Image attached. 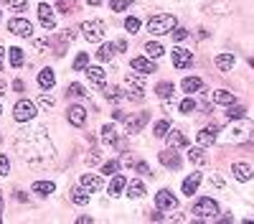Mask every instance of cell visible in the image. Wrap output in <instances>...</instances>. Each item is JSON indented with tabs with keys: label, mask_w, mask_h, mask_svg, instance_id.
Returning <instances> with one entry per match:
<instances>
[{
	"label": "cell",
	"mask_w": 254,
	"mask_h": 224,
	"mask_svg": "<svg viewBox=\"0 0 254 224\" xmlns=\"http://www.w3.org/2000/svg\"><path fill=\"white\" fill-rule=\"evenodd\" d=\"M125 31H130V33H137V31H140V18L130 16V18L125 20Z\"/></svg>",
	"instance_id": "43"
},
{
	"label": "cell",
	"mask_w": 254,
	"mask_h": 224,
	"mask_svg": "<svg viewBox=\"0 0 254 224\" xmlns=\"http://www.w3.org/2000/svg\"><path fill=\"white\" fill-rule=\"evenodd\" d=\"M31 188H33V194L49 196V194H53V191H56V184H53V181H36V184H33Z\"/></svg>",
	"instance_id": "25"
},
{
	"label": "cell",
	"mask_w": 254,
	"mask_h": 224,
	"mask_svg": "<svg viewBox=\"0 0 254 224\" xmlns=\"http://www.w3.org/2000/svg\"><path fill=\"white\" fill-rule=\"evenodd\" d=\"M142 76H145V74H127V84L142 89Z\"/></svg>",
	"instance_id": "46"
},
{
	"label": "cell",
	"mask_w": 254,
	"mask_h": 224,
	"mask_svg": "<svg viewBox=\"0 0 254 224\" xmlns=\"http://www.w3.org/2000/svg\"><path fill=\"white\" fill-rule=\"evenodd\" d=\"M66 120H69L74 128H82L86 122V110L82 105H69V110H66Z\"/></svg>",
	"instance_id": "12"
},
{
	"label": "cell",
	"mask_w": 254,
	"mask_h": 224,
	"mask_svg": "<svg viewBox=\"0 0 254 224\" xmlns=\"http://www.w3.org/2000/svg\"><path fill=\"white\" fill-rule=\"evenodd\" d=\"M13 89H16V92H23V82L16 79V82H13Z\"/></svg>",
	"instance_id": "53"
},
{
	"label": "cell",
	"mask_w": 254,
	"mask_h": 224,
	"mask_svg": "<svg viewBox=\"0 0 254 224\" xmlns=\"http://www.w3.org/2000/svg\"><path fill=\"white\" fill-rule=\"evenodd\" d=\"M86 79L92 82V87H97V89H104L107 84H104V69L102 66H86Z\"/></svg>",
	"instance_id": "13"
},
{
	"label": "cell",
	"mask_w": 254,
	"mask_h": 224,
	"mask_svg": "<svg viewBox=\"0 0 254 224\" xmlns=\"http://www.w3.org/2000/svg\"><path fill=\"white\" fill-rule=\"evenodd\" d=\"M132 69H135L137 74L158 72V69H155V61H152V59H145V56H135V59H132Z\"/></svg>",
	"instance_id": "14"
},
{
	"label": "cell",
	"mask_w": 254,
	"mask_h": 224,
	"mask_svg": "<svg viewBox=\"0 0 254 224\" xmlns=\"http://www.w3.org/2000/svg\"><path fill=\"white\" fill-rule=\"evenodd\" d=\"M181 89H183V92H188V94L201 92V89H203V82L198 79V76H186V79L181 82Z\"/></svg>",
	"instance_id": "23"
},
{
	"label": "cell",
	"mask_w": 254,
	"mask_h": 224,
	"mask_svg": "<svg viewBox=\"0 0 254 224\" xmlns=\"http://www.w3.org/2000/svg\"><path fill=\"white\" fill-rule=\"evenodd\" d=\"M13 117H16V122H31L36 117V105L31 99H18L13 107Z\"/></svg>",
	"instance_id": "4"
},
{
	"label": "cell",
	"mask_w": 254,
	"mask_h": 224,
	"mask_svg": "<svg viewBox=\"0 0 254 224\" xmlns=\"http://www.w3.org/2000/svg\"><path fill=\"white\" fill-rule=\"evenodd\" d=\"M125 184H127V178H125L122 173H115V176H112V181H109V186H107L109 196H119V194L125 191Z\"/></svg>",
	"instance_id": "17"
},
{
	"label": "cell",
	"mask_w": 254,
	"mask_h": 224,
	"mask_svg": "<svg viewBox=\"0 0 254 224\" xmlns=\"http://www.w3.org/2000/svg\"><path fill=\"white\" fill-rule=\"evenodd\" d=\"M82 186L86 188V191H99V188H102V176L99 173H84L82 176Z\"/></svg>",
	"instance_id": "18"
},
{
	"label": "cell",
	"mask_w": 254,
	"mask_h": 224,
	"mask_svg": "<svg viewBox=\"0 0 254 224\" xmlns=\"http://www.w3.org/2000/svg\"><path fill=\"white\" fill-rule=\"evenodd\" d=\"M152 130H155V132H152L155 138H165V135H168V130H170V122L160 120V122H155V128H152Z\"/></svg>",
	"instance_id": "39"
},
{
	"label": "cell",
	"mask_w": 254,
	"mask_h": 224,
	"mask_svg": "<svg viewBox=\"0 0 254 224\" xmlns=\"http://www.w3.org/2000/svg\"><path fill=\"white\" fill-rule=\"evenodd\" d=\"M0 16H3V13H0Z\"/></svg>",
	"instance_id": "61"
},
{
	"label": "cell",
	"mask_w": 254,
	"mask_h": 224,
	"mask_svg": "<svg viewBox=\"0 0 254 224\" xmlns=\"http://www.w3.org/2000/svg\"><path fill=\"white\" fill-rule=\"evenodd\" d=\"M38 20H41V26L46 28L49 33L56 28V16H53L51 5H46V3H41V5H38Z\"/></svg>",
	"instance_id": "10"
},
{
	"label": "cell",
	"mask_w": 254,
	"mask_h": 224,
	"mask_svg": "<svg viewBox=\"0 0 254 224\" xmlns=\"http://www.w3.org/2000/svg\"><path fill=\"white\" fill-rule=\"evenodd\" d=\"M214 105H234V92H226V89L214 92Z\"/></svg>",
	"instance_id": "29"
},
{
	"label": "cell",
	"mask_w": 254,
	"mask_h": 224,
	"mask_svg": "<svg viewBox=\"0 0 254 224\" xmlns=\"http://www.w3.org/2000/svg\"><path fill=\"white\" fill-rule=\"evenodd\" d=\"M16 148L23 155V161L31 166H46L49 161H53V145L46 138V130H18L16 138Z\"/></svg>",
	"instance_id": "1"
},
{
	"label": "cell",
	"mask_w": 254,
	"mask_h": 224,
	"mask_svg": "<svg viewBox=\"0 0 254 224\" xmlns=\"http://www.w3.org/2000/svg\"><path fill=\"white\" fill-rule=\"evenodd\" d=\"M145 54L150 56V59H160V56L165 54V49L160 46L158 41H148V43H145Z\"/></svg>",
	"instance_id": "31"
},
{
	"label": "cell",
	"mask_w": 254,
	"mask_h": 224,
	"mask_svg": "<svg viewBox=\"0 0 254 224\" xmlns=\"http://www.w3.org/2000/svg\"><path fill=\"white\" fill-rule=\"evenodd\" d=\"M115 54H117V46H115V43H102V46H99V51H97V59H99V61H109Z\"/></svg>",
	"instance_id": "28"
},
{
	"label": "cell",
	"mask_w": 254,
	"mask_h": 224,
	"mask_svg": "<svg viewBox=\"0 0 254 224\" xmlns=\"http://www.w3.org/2000/svg\"><path fill=\"white\" fill-rule=\"evenodd\" d=\"M86 66H89V54H84V51H82V54L74 59V72H84Z\"/></svg>",
	"instance_id": "38"
},
{
	"label": "cell",
	"mask_w": 254,
	"mask_h": 224,
	"mask_svg": "<svg viewBox=\"0 0 254 224\" xmlns=\"http://www.w3.org/2000/svg\"><path fill=\"white\" fill-rule=\"evenodd\" d=\"M3 94H5V84H3V82H0V97H3Z\"/></svg>",
	"instance_id": "57"
},
{
	"label": "cell",
	"mask_w": 254,
	"mask_h": 224,
	"mask_svg": "<svg viewBox=\"0 0 254 224\" xmlns=\"http://www.w3.org/2000/svg\"><path fill=\"white\" fill-rule=\"evenodd\" d=\"M8 31L20 36V38H31L33 36V23L26 20V18H10L8 20Z\"/></svg>",
	"instance_id": "6"
},
{
	"label": "cell",
	"mask_w": 254,
	"mask_h": 224,
	"mask_svg": "<svg viewBox=\"0 0 254 224\" xmlns=\"http://www.w3.org/2000/svg\"><path fill=\"white\" fill-rule=\"evenodd\" d=\"M69 196H71L74 204H79V206H86V204H89V191H86L84 186H74V188H69Z\"/></svg>",
	"instance_id": "19"
},
{
	"label": "cell",
	"mask_w": 254,
	"mask_h": 224,
	"mask_svg": "<svg viewBox=\"0 0 254 224\" xmlns=\"http://www.w3.org/2000/svg\"><path fill=\"white\" fill-rule=\"evenodd\" d=\"M99 150H89V155H86V166H99Z\"/></svg>",
	"instance_id": "48"
},
{
	"label": "cell",
	"mask_w": 254,
	"mask_h": 224,
	"mask_svg": "<svg viewBox=\"0 0 254 224\" xmlns=\"http://www.w3.org/2000/svg\"><path fill=\"white\" fill-rule=\"evenodd\" d=\"M158 161L165 166V168H170V171H178V168H181V155L178 153H175V148H168V150H160L158 153Z\"/></svg>",
	"instance_id": "9"
},
{
	"label": "cell",
	"mask_w": 254,
	"mask_h": 224,
	"mask_svg": "<svg viewBox=\"0 0 254 224\" xmlns=\"http://www.w3.org/2000/svg\"><path fill=\"white\" fill-rule=\"evenodd\" d=\"M0 143H3V135H0Z\"/></svg>",
	"instance_id": "60"
},
{
	"label": "cell",
	"mask_w": 254,
	"mask_h": 224,
	"mask_svg": "<svg viewBox=\"0 0 254 224\" xmlns=\"http://www.w3.org/2000/svg\"><path fill=\"white\" fill-rule=\"evenodd\" d=\"M102 140H104V145H122V143H119V138H117V130L112 125H104L102 128Z\"/></svg>",
	"instance_id": "27"
},
{
	"label": "cell",
	"mask_w": 254,
	"mask_h": 224,
	"mask_svg": "<svg viewBox=\"0 0 254 224\" xmlns=\"http://www.w3.org/2000/svg\"><path fill=\"white\" fill-rule=\"evenodd\" d=\"M130 5H132V0H109V8H112L115 13H122Z\"/></svg>",
	"instance_id": "41"
},
{
	"label": "cell",
	"mask_w": 254,
	"mask_h": 224,
	"mask_svg": "<svg viewBox=\"0 0 254 224\" xmlns=\"http://www.w3.org/2000/svg\"><path fill=\"white\" fill-rule=\"evenodd\" d=\"M201 178H203L201 173H196V171H193V173L183 181V186H181V188H183V194H186V196H193V194H196V188L201 186Z\"/></svg>",
	"instance_id": "16"
},
{
	"label": "cell",
	"mask_w": 254,
	"mask_h": 224,
	"mask_svg": "<svg viewBox=\"0 0 254 224\" xmlns=\"http://www.w3.org/2000/svg\"><path fill=\"white\" fill-rule=\"evenodd\" d=\"M8 61H10V66H23V49L13 46L8 51Z\"/></svg>",
	"instance_id": "33"
},
{
	"label": "cell",
	"mask_w": 254,
	"mask_h": 224,
	"mask_svg": "<svg viewBox=\"0 0 254 224\" xmlns=\"http://www.w3.org/2000/svg\"><path fill=\"white\" fill-rule=\"evenodd\" d=\"M8 5H10V8H16V10H26L28 3H26V0H8Z\"/></svg>",
	"instance_id": "51"
},
{
	"label": "cell",
	"mask_w": 254,
	"mask_h": 224,
	"mask_svg": "<svg viewBox=\"0 0 254 224\" xmlns=\"http://www.w3.org/2000/svg\"><path fill=\"white\" fill-rule=\"evenodd\" d=\"M150 122V115L148 112H137L135 117H125V128H127V135H137V132L142 130Z\"/></svg>",
	"instance_id": "7"
},
{
	"label": "cell",
	"mask_w": 254,
	"mask_h": 224,
	"mask_svg": "<svg viewBox=\"0 0 254 224\" xmlns=\"http://www.w3.org/2000/svg\"><path fill=\"white\" fill-rule=\"evenodd\" d=\"M219 138V125H206L198 132V145H214Z\"/></svg>",
	"instance_id": "15"
},
{
	"label": "cell",
	"mask_w": 254,
	"mask_h": 224,
	"mask_svg": "<svg viewBox=\"0 0 254 224\" xmlns=\"http://www.w3.org/2000/svg\"><path fill=\"white\" fill-rule=\"evenodd\" d=\"M173 66L175 69H188V66H193V51H188V49H173Z\"/></svg>",
	"instance_id": "8"
},
{
	"label": "cell",
	"mask_w": 254,
	"mask_h": 224,
	"mask_svg": "<svg viewBox=\"0 0 254 224\" xmlns=\"http://www.w3.org/2000/svg\"><path fill=\"white\" fill-rule=\"evenodd\" d=\"M191 214H193L198 222H214L216 214H219V204H216L211 196H201V199H198L196 204H193Z\"/></svg>",
	"instance_id": "2"
},
{
	"label": "cell",
	"mask_w": 254,
	"mask_h": 224,
	"mask_svg": "<svg viewBox=\"0 0 254 224\" xmlns=\"http://www.w3.org/2000/svg\"><path fill=\"white\" fill-rule=\"evenodd\" d=\"M125 188H127V196L130 199L145 196V184H142V181H130V184H125Z\"/></svg>",
	"instance_id": "26"
},
{
	"label": "cell",
	"mask_w": 254,
	"mask_h": 224,
	"mask_svg": "<svg viewBox=\"0 0 254 224\" xmlns=\"http://www.w3.org/2000/svg\"><path fill=\"white\" fill-rule=\"evenodd\" d=\"M226 117H229V120H244V117H247V107H241V105L234 107V105H231L229 112H226Z\"/></svg>",
	"instance_id": "36"
},
{
	"label": "cell",
	"mask_w": 254,
	"mask_h": 224,
	"mask_svg": "<svg viewBox=\"0 0 254 224\" xmlns=\"http://www.w3.org/2000/svg\"><path fill=\"white\" fill-rule=\"evenodd\" d=\"M76 222H79V224H92L94 219H92V217H79V219H76Z\"/></svg>",
	"instance_id": "54"
},
{
	"label": "cell",
	"mask_w": 254,
	"mask_h": 224,
	"mask_svg": "<svg viewBox=\"0 0 254 224\" xmlns=\"http://www.w3.org/2000/svg\"><path fill=\"white\" fill-rule=\"evenodd\" d=\"M119 171V161H107L104 166H102V173L104 176H115Z\"/></svg>",
	"instance_id": "42"
},
{
	"label": "cell",
	"mask_w": 254,
	"mask_h": 224,
	"mask_svg": "<svg viewBox=\"0 0 254 224\" xmlns=\"http://www.w3.org/2000/svg\"><path fill=\"white\" fill-rule=\"evenodd\" d=\"M86 3H92V5H99V3H102V0H86Z\"/></svg>",
	"instance_id": "58"
},
{
	"label": "cell",
	"mask_w": 254,
	"mask_h": 224,
	"mask_svg": "<svg viewBox=\"0 0 254 224\" xmlns=\"http://www.w3.org/2000/svg\"><path fill=\"white\" fill-rule=\"evenodd\" d=\"M188 161H191L193 166H206V163H208L206 153H203L201 148H191V150H188Z\"/></svg>",
	"instance_id": "30"
},
{
	"label": "cell",
	"mask_w": 254,
	"mask_h": 224,
	"mask_svg": "<svg viewBox=\"0 0 254 224\" xmlns=\"http://www.w3.org/2000/svg\"><path fill=\"white\" fill-rule=\"evenodd\" d=\"M0 115H3V107H0Z\"/></svg>",
	"instance_id": "59"
},
{
	"label": "cell",
	"mask_w": 254,
	"mask_h": 224,
	"mask_svg": "<svg viewBox=\"0 0 254 224\" xmlns=\"http://www.w3.org/2000/svg\"><path fill=\"white\" fill-rule=\"evenodd\" d=\"M170 33H173V41H186V38H188V31H186V28H178V26H175Z\"/></svg>",
	"instance_id": "47"
},
{
	"label": "cell",
	"mask_w": 254,
	"mask_h": 224,
	"mask_svg": "<svg viewBox=\"0 0 254 224\" xmlns=\"http://www.w3.org/2000/svg\"><path fill=\"white\" fill-rule=\"evenodd\" d=\"M102 92H104V97L109 99V102H119V99H122V89L119 87H104Z\"/></svg>",
	"instance_id": "37"
},
{
	"label": "cell",
	"mask_w": 254,
	"mask_h": 224,
	"mask_svg": "<svg viewBox=\"0 0 254 224\" xmlns=\"http://www.w3.org/2000/svg\"><path fill=\"white\" fill-rule=\"evenodd\" d=\"M155 94H158L160 99H170V97H173V84H170V82H160V84L155 87Z\"/></svg>",
	"instance_id": "35"
},
{
	"label": "cell",
	"mask_w": 254,
	"mask_h": 224,
	"mask_svg": "<svg viewBox=\"0 0 254 224\" xmlns=\"http://www.w3.org/2000/svg\"><path fill=\"white\" fill-rule=\"evenodd\" d=\"M112 117H115V120H125V112H122V110H115Z\"/></svg>",
	"instance_id": "52"
},
{
	"label": "cell",
	"mask_w": 254,
	"mask_h": 224,
	"mask_svg": "<svg viewBox=\"0 0 254 224\" xmlns=\"http://www.w3.org/2000/svg\"><path fill=\"white\" fill-rule=\"evenodd\" d=\"M0 222H3V194H0Z\"/></svg>",
	"instance_id": "56"
},
{
	"label": "cell",
	"mask_w": 254,
	"mask_h": 224,
	"mask_svg": "<svg viewBox=\"0 0 254 224\" xmlns=\"http://www.w3.org/2000/svg\"><path fill=\"white\" fill-rule=\"evenodd\" d=\"M59 13H76V0H53Z\"/></svg>",
	"instance_id": "32"
},
{
	"label": "cell",
	"mask_w": 254,
	"mask_h": 224,
	"mask_svg": "<svg viewBox=\"0 0 254 224\" xmlns=\"http://www.w3.org/2000/svg\"><path fill=\"white\" fill-rule=\"evenodd\" d=\"M82 31H84V38L86 41H92V43H99L104 38V23L102 20H84L82 23Z\"/></svg>",
	"instance_id": "5"
},
{
	"label": "cell",
	"mask_w": 254,
	"mask_h": 224,
	"mask_svg": "<svg viewBox=\"0 0 254 224\" xmlns=\"http://www.w3.org/2000/svg\"><path fill=\"white\" fill-rule=\"evenodd\" d=\"M132 168H137L142 176H152V173H150V166H148V163H142V161H140V163H132Z\"/></svg>",
	"instance_id": "50"
},
{
	"label": "cell",
	"mask_w": 254,
	"mask_h": 224,
	"mask_svg": "<svg viewBox=\"0 0 254 224\" xmlns=\"http://www.w3.org/2000/svg\"><path fill=\"white\" fill-rule=\"evenodd\" d=\"M196 107H198V105H196V99H193V97H186L178 110L183 112V115H191V112H196Z\"/></svg>",
	"instance_id": "40"
},
{
	"label": "cell",
	"mask_w": 254,
	"mask_h": 224,
	"mask_svg": "<svg viewBox=\"0 0 254 224\" xmlns=\"http://www.w3.org/2000/svg\"><path fill=\"white\" fill-rule=\"evenodd\" d=\"M175 26H178V20L175 16H168V13H160V16H152L148 20V31L155 33V36H163V33H170Z\"/></svg>",
	"instance_id": "3"
},
{
	"label": "cell",
	"mask_w": 254,
	"mask_h": 224,
	"mask_svg": "<svg viewBox=\"0 0 254 224\" xmlns=\"http://www.w3.org/2000/svg\"><path fill=\"white\" fill-rule=\"evenodd\" d=\"M165 138H168V145H170V148H175V150L188 145V138H186L181 130H168V135H165Z\"/></svg>",
	"instance_id": "21"
},
{
	"label": "cell",
	"mask_w": 254,
	"mask_h": 224,
	"mask_svg": "<svg viewBox=\"0 0 254 224\" xmlns=\"http://www.w3.org/2000/svg\"><path fill=\"white\" fill-rule=\"evenodd\" d=\"M66 97H69V99H71V97H89V92H86L82 84H76V82H74V84L66 87Z\"/></svg>",
	"instance_id": "34"
},
{
	"label": "cell",
	"mask_w": 254,
	"mask_h": 224,
	"mask_svg": "<svg viewBox=\"0 0 254 224\" xmlns=\"http://www.w3.org/2000/svg\"><path fill=\"white\" fill-rule=\"evenodd\" d=\"M214 64H216V69L219 72H231L234 69V54H219L216 59H214Z\"/></svg>",
	"instance_id": "22"
},
{
	"label": "cell",
	"mask_w": 254,
	"mask_h": 224,
	"mask_svg": "<svg viewBox=\"0 0 254 224\" xmlns=\"http://www.w3.org/2000/svg\"><path fill=\"white\" fill-rule=\"evenodd\" d=\"M10 173V158L5 153H0V176H8Z\"/></svg>",
	"instance_id": "45"
},
{
	"label": "cell",
	"mask_w": 254,
	"mask_h": 224,
	"mask_svg": "<svg viewBox=\"0 0 254 224\" xmlns=\"http://www.w3.org/2000/svg\"><path fill=\"white\" fill-rule=\"evenodd\" d=\"M53 84H56V76H53L51 69H41L38 72V87L41 89H51Z\"/></svg>",
	"instance_id": "24"
},
{
	"label": "cell",
	"mask_w": 254,
	"mask_h": 224,
	"mask_svg": "<svg viewBox=\"0 0 254 224\" xmlns=\"http://www.w3.org/2000/svg\"><path fill=\"white\" fill-rule=\"evenodd\" d=\"M231 173H234V178H237V181H241V184L252 181V166H247V163H234Z\"/></svg>",
	"instance_id": "20"
},
{
	"label": "cell",
	"mask_w": 254,
	"mask_h": 224,
	"mask_svg": "<svg viewBox=\"0 0 254 224\" xmlns=\"http://www.w3.org/2000/svg\"><path fill=\"white\" fill-rule=\"evenodd\" d=\"M3 61H5V49L0 46V69H3Z\"/></svg>",
	"instance_id": "55"
},
{
	"label": "cell",
	"mask_w": 254,
	"mask_h": 224,
	"mask_svg": "<svg viewBox=\"0 0 254 224\" xmlns=\"http://www.w3.org/2000/svg\"><path fill=\"white\" fill-rule=\"evenodd\" d=\"M125 97L130 99V102H142V99H145V94H142V89H137V87H135V89H130V92H127Z\"/></svg>",
	"instance_id": "44"
},
{
	"label": "cell",
	"mask_w": 254,
	"mask_h": 224,
	"mask_svg": "<svg viewBox=\"0 0 254 224\" xmlns=\"http://www.w3.org/2000/svg\"><path fill=\"white\" fill-rule=\"evenodd\" d=\"M155 204H158L160 211L163 209H175V206H178V199L173 196L170 188H160V191L155 194Z\"/></svg>",
	"instance_id": "11"
},
{
	"label": "cell",
	"mask_w": 254,
	"mask_h": 224,
	"mask_svg": "<svg viewBox=\"0 0 254 224\" xmlns=\"http://www.w3.org/2000/svg\"><path fill=\"white\" fill-rule=\"evenodd\" d=\"M53 105H56V99H53L51 94H41V107H46V110H51Z\"/></svg>",
	"instance_id": "49"
}]
</instances>
